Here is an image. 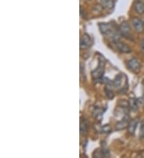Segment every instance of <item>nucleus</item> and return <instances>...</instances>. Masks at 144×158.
I'll use <instances>...</instances> for the list:
<instances>
[{"label": "nucleus", "instance_id": "nucleus-4", "mask_svg": "<svg viewBox=\"0 0 144 158\" xmlns=\"http://www.w3.org/2000/svg\"><path fill=\"white\" fill-rule=\"evenodd\" d=\"M131 23H132L133 27L134 30L138 33H142L144 31V23L141 19L138 18H133L131 19Z\"/></svg>", "mask_w": 144, "mask_h": 158}, {"label": "nucleus", "instance_id": "nucleus-11", "mask_svg": "<svg viewBox=\"0 0 144 158\" xmlns=\"http://www.w3.org/2000/svg\"><path fill=\"white\" fill-rule=\"evenodd\" d=\"M99 5L103 8H111L114 6V2L112 0H98Z\"/></svg>", "mask_w": 144, "mask_h": 158}, {"label": "nucleus", "instance_id": "nucleus-7", "mask_svg": "<svg viewBox=\"0 0 144 158\" xmlns=\"http://www.w3.org/2000/svg\"><path fill=\"white\" fill-rule=\"evenodd\" d=\"M138 125V118H134V119L131 120V122H129L127 128H128V132L130 134H131V135H132V134H134V132H135V130H136Z\"/></svg>", "mask_w": 144, "mask_h": 158}, {"label": "nucleus", "instance_id": "nucleus-6", "mask_svg": "<svg viewBox=\"0 0 144 158\" xmlns=\"http://www.w3.org/2000/svg\"><path fill=\"white\" fill-rule=\"evenodd\" d=\"M115 44L116 46V48L118 49V50H119L121 53L123 54H129V53L131 52V49L129 46H127V44L120 42V40L117 41V42H115Z\"/></svg>", "mask_w": 144, "mask_h": 158}, {"label": "nucleus", "instance_id": "nucleus-16", "mask_svg": "<svg viewBox=\"0 0 144 158\" xmlns=\"http://www.w3.org/2000/svg\"><path fill=\"white\" fill-rule=\"evenodd\" d=\"M139 137L144 138V121H142L141 123L140 130H139Z\"/></svg>", "mask_w": 144, "mask_h": 158}, {"label": "nucleus", "instance_id": "nucleus-9", "mask_svg": "<svg viewBox=\"0 0 144 158\" xmlns=\"http://www.w3.org/2000/svg\"><path fill=\"white\" fill-rule=\"evenodd\" d=\"M128 116L127 115L122 121L117 122V124H116V129L117 130H122V129L127 128L128 126Z\"/></svg>", "mask_w": 144, "mask_h": 158}, {"label": "nucleus", "instance_id": "nucleus-15", "mask_svg": "<svg viewBox=\"0 0 144 158\" xmlns=\"http://www.w3.org/2000/svg\"><path fill=\"white\" fill-rule=\"evenodd\" d=\"M105 92H106V94H107V98L109 99H113L114 98V97H115V95H114V93L113 91L111 89V88H108V87H107L105 89Z\"/></svg>", "mask_w": 144, "mask_h": 158}, {"label": "nucleus", "instance_id": "nucleus-18", "mask_svg": "<svg viewBox=\"0 0 144 158\" xmlns=\"http://www.w3.org/2000/svg\"><path fill=\"white\" fill-rule=\"evenodd\" d=\"M143 102H144V81H143Z\"/></svg>", "mask_w": 144, "mask_h": 158}, {"label": "nucleus", "instance_id": "nucleus-10", "mask_svg": "<svg viewBox=\"0 0 144 158\" xmlns=\"http://www.w3.org/2000/svg\"><path fill=\"white\" fill-rule=\"evenodd\" d=\"M134 10L139 15L144 14V2L142 1H137L134 4Z\"/></svg>", "mask_w": 144, "mask_h": 158}, {"label": "nucleus", "instance_id": "nucleus-2", "mask_svg": "<svg viewBox=\"0 0 144 158\" xmlns=\"http://www.w3.org/2000/svg\"><path fill=\"white\" fill-rule=\"evenodd\" d=\"M127 67L134 73H138L141 69V64L137 58H131L127 62Z\"/></svg>", "mask_w": 144, "mask_h": 158}, {"label": "nucleus", "instance_id": "nucleus-17", "mask_svg": "<svg viewBox=\"0 0 144 158\" xmlns=\"http://www.w3.org/2000/svg\"><path fill=\"white\" fill-rule=\"evenodd\" d=\"M141 47H142V51L144 54V39H142V44H141Z\"/></svg>", "mask_w": 144, "mask_h": 158}, {"label": "nucleus", "instance_id": "nucleus-5", "mask_svg": "<svg viewBox=\"0 0 144 158\" xmlns=\"http://www.w3.org/2000/svg\"><path fill=\"white\" fill-rule=\"evenodd\" d=\"M91 39L87 34H84L80 39V48L85 50L88 49L91 46Z\"/></svg>", "mask_w": 144, "mask_h": 158}, {"label": "nucleus", "instance_id": "nucleus-14", "mask_svg": "<svg viewBox=\"0 0 144 158\" xmlns=\"http://www.w3.org/2000/svg\"><path fill=\"white\" fill-rule=\"evenodd\" d=\"M101 132L104 133H110L111 132V127L109 125H104L101 127Z\"/></svg>", "mask_w": 144, "mask_h": 158}, {"label": "nucleus", "instance_id": "nucleus-8", "mask_svg": "<svg viewBox=\"0 0 144 158\" xmlns=\"http://www.w3.org/2000/svg\"><path fill=\"white\" fill-rule=\"evenodd\" d=\"M89 123L86 119H82L80 122V133L81 135H86V133L88 132Z\"/></svg>", "mask_w": 144, "mask_h": 158}, {"label": "nucleus", "instance_id": "nucleus-1", "mask_svg": "<svg viewBox=\"0 0 144 158\" xmlns=\"http://www.w3.org/2000/svg\"><path fill=\"white\" fill-rule=\"evenodd\" d=\"M104 71H105V69H104V63L100 61L99 65L97 68H96L94 70H93L91 74H92V77L94 80L96 81H100L102 80L103 77V73Z\"/></svg>", "mask_w": 144, "mask_h": 158}, {"label": "nucleus", "instance_id": "nucleus-13", "mask_svg": "<svg viewBox=\"0 0 144 158\" xmlns=\"http://www.w3.org/2000/svg\"><path fill=\"white\" fill-rule=\"evenodd\" d=\"M129 107L132 110H136L138 109V104L135 99H131L129 101Z\"/></svg>", "mask_w": 144, "mask_h": 158}, {"label": "nucleus", "instance_id": "nucleus-3", "mask_svg": "<svg viewBox=\"0 0 144 158\" xmlns=\"http://www.w3.org/2000/svg\"><path fill=\"white\" fill-rule=\"evenodd\" d=\"M119 32L121 33L122 35L127 38V39H131V27L129 25L127 22H123L119 26Z\"/></svg>", "mask_w": 144, "mask_h": 158}, {"label": "nucleus", "instance_id": "nucleus-12", "mask_svg": "<svg viewBox=\"0 0 144 158\" xmlns=\"http://www.w3.org/2000/svg\"><path fill=\"white\" fill-rule=\"evenodd\" d=\"M103 113V110H102V109L100 108H95L94 111H93V115H94V118L98 119L99 121H101Z\"/></svg>", "mask_w": 144, "mask_h": 158}]
</instances>
